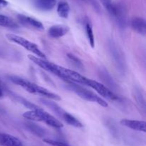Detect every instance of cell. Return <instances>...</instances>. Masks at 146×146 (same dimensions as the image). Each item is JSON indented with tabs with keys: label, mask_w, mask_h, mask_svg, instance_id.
<instances>
[{
	"label": "cell",
	"mask_w": 146,
	"mask_h": 146,
	"mask_svg": "<svg viewBox=\"0 0 146 146\" xmlns=\"http://www.w3.org/2000/svg\"><path fill=\"white\" fill-rule=\"evenodd\" d=\"M28 58L43 70L55 74L56 76L63 79L67 82H74L76 84L86 85L88 78L74 70L65 68L62 66L58 65L55 63L47 61L45 59L40 58L33 54H29Z\"/></svg>",
	"instance_id": "1"
},
{
	"label": "cell",
	"mask_w": 146,
	"mask_h": 146,
	"mask_svg": "<svg viewBox=\"0 0 146 146\" xmlns=\"http://www.w3.org/2000/svg\"><path fill=\"white\" fill-rule=\"evenodd\" d=\"M9 78L14 84L20 86L23 89H24L26 91L28 92L34 94H37V95L42 96V97H46V98L51 99V100H55V101L61 100V97L58 94L49 91V90H47L45 87L38 85V84H35L34 82H31L29 81V80H24V79L14 75L9 76Z\"/></svg>",
	"instance_id": "2"
},
{
	"label": "cell",
	"mask_w": 146,
	"mask_h": 146,
	"mask_svg": "<svg viewBox=\"0 0 146 146\" xmlns=\"http://www.w3.org/2000/svg\"><path fill=\"white\" fill-rule=\"evenodd\" d=\"M23 117L25 119L32 120V121L44 123L45 124L54 128L59 129L64 127V125L61 121L57 120L55 117L39 107L25 112L23 114Z\"/></svg>",
	"instance_id": "3"
},
{
	"label": "cell",
	"mask_w": 146,
	"mask_h": 146,
	"mask_svg": "<svg viewBox=\"0 0 146 146\" xmlns=\"http://www.w3.org/2000/svg\"><path fill=\"white\" fill-rule=\"evenodd\" d=\"M68 88L76 93L77 95L79 96L81 98L86 101L96 102L104 107H107L108 106V102L104 99L94 93V92L87 90L76 83L68 82Z\"/></svg>",
	"instance_id": "4"
},
{
	"label": "cell",
	"mask_w": 146,
	"mask_h": 146,
	"mask_svg": "<svg viewBox=\"0 0 146 146\" xmlns=\"http://www.w3.org/2000/svg\"><path fill=\"white\" fill-rule=\"evenodd\" d=\"M6 37H7V40H9L10 42L15 43V44L24 47L25 50H28L29 52L34 54L36 57L42 59H45V60L46 59V54L38 48V47L35 43L29 41L27 39L14 34H6Z\"/></svg>",
	"instance_id": "5"
},
{
	"label": "cell",
	"mask_w": 146,
	"mask_h": 146,
	"mask_svg": "<svg viewBox=\"0 0 146 146\" xmlns=\"http://www.w3.org/2000/svg\"><path fill=\"white\" fill-rule=\"evenodd\" d=\"M86 86H88L91 88H92L93 90H95L100 96L102 97V98L104 97V98L107 99L108 100H111V101L118 100V97L115 93L113 92L106 86L98 82V81L88 78Z\"/></svg>",
	"instance_id": "6"
},
{
	"label": "cell",
	"mask_w": 146,
	"mask_h": 146,
	"mask_svg": "<svg viewBox=\"0 0 146 146\" xmlns=\"http://www.w3.org/2000/svg\"><path fill=\"white\" fill-rule=\"evenodd\" d=\"M17 19L21 23V24L26 27L38 30V31L44 30V24L40 21L33 18V17L24 15V14H19L17 16Z\"/></svg>",
	"instance_id": "7"
},
{
	"label": "cell",
	"mask_w": 146,
	"mask_h": 146,
	"mask_svg": "<svg viewBox=\"0 0 146 146\" xmlns=\"http://www.w3.org/2000/svg\"><path fill=\"white\" fill-rule=\"evenodd\" d=\"M121 124L124 127H126L128 128L132 129L133 130L139 132H143L145 133L146 131V123L145 121L143 120H129V119H122L120 121Z\"/></svg>",
	"instance_id": "8"
},
{
	"label": "cell",
	"mask_w": 146,
	"mask_h": 146,
	"mask_svg": "<svg viewBox=\"0 0 146 146\" xmlns=\"http://www.w3.org/2000/svg\"><path fill=\"white\" fill-rule=\"evenodd\" d=\"M70 28L64 24H56L50 27L48 30V35L51 38L58 39L64 37L69 31Z\"/></svg>",
	"instance_id": "9"
},
{
	"label": "cell",
	"mask_w": 146,
	"mask_h": 146,
	"mask_svg": "<svg viewBox=\"0 0 146 146\" xmlns=\"http://www.w3.org/2000/svg\"><path fill=\"white\" fill-rule=\"evenodd\" d=\"M0 145L1 146H24L19 138L7 133H0Z\"/></svg>",
	"instance_id": "10"
},
{
	"label": "cell",
	"mask_w": 146,
	"mask_h": 146,
	"mask_svg": "<svg viewBox=\"0 0 146 146\" xmlns=\"http://www.w3.org/2000/svg\"><path fill=\"white\" fill-rule=\"evenodd\" d=\"M131 25L133 29L142 35H145L146 22L145 19L140 17H133L131 21Z\"/></svg>",
	"instance_id": "11"
},
{
	"label": "cell",
	"mask_w": 146,
	"mask_h": 146,
	"mask_svg": "<svg viewBox=\"0 0 146 146\" xmlns=\"http://www.w3.org/2000/svg\"><path fill=\"white\" fill-rule=\"evenodd\" d=\"M34 4L41 11H51L55 7L56 0H34Z\"/></svg>",
	"instance_id": "12"
},
{
	"label": "cell",
	"mask_w": 146,
	"mask_h": 146,
	"mask_svg": "<svg viewBox=\"0 0 146 146\" xmlns=\"http://www.w3.org/2000/svg\"><path fill=\"white\" fill-rule=\"evenodd\" d=\"M84 25H85L86 34V37L89 44L92 48H94V47H95V37H94V31H93L92 24H91L89 19L87 18V17H86L85 21H84Z\"/></svg>",
	"instance_id": "13"
},
{
	"label": "cell",
	"mask_w": 146,
	"mask_h": 146,
	"mask_svg": "<svg viewBox=\"0 0 146 146\" xmlns=\"http://www.w3.org/2000/svg\"><path fill=\"white\" fill-rule=\"evenodd\" d=\"M61 116L62 117L63 120H64L67 124L69 125L73 126V127H78V128L83 127L82 123H81L78 119L76 118L74 115L70 114V113L64 111L61 113Z\"/></svg>",
	"instance_id": "14"
},
{
	"label": "cell",
	"mask_w": 146,
	"mask_h": 146,
	"mask_svg": "<svg viewBox=\"0 0 146 146\" xmlns=\"http://www.w3.org/2000/svg\"><path fill=\"white\" fill-rule=\"evenodd\" d=\"M57 13L61 18L66 19L68 17L70 13V6L68 2L65 1H59L57 5Z\"/></svg>",
	"instance_id": "15"
},
{
	"label": "cell",
	"mask_w": 146,
	"mask_h": 146,
	"mask_svg": "<svg viewBox=\"0 0 146 146\" xmlns=\"http://www.w3.org/2000/svg\"><path fill=\"white\" fill-rule=\"evenodd\" d=\"M0 27H8V28H17L18 24L11 17L0 14Z\"/></svg>",
	"instance_id": "16"
},
{
	"label": "cell",
	"mask_w": 146,
	"mask_h": 146,
	"mask_svg": "<svg viewBox=\"0 0 146 146\" xmlns=\"http://www.w3.org/2000/svg\"><path fill=\"white\" fill-rule=\"evenodd\" d=\"M44 142L51 146H70L69 145L63 143V142L57 141V140H54L49 138L44 139Z\"/></svg>",
	"instance_id": "17"
},
{
	"label": "cell",
	"mask_w": 146,
	"mask_h": 146,
	"mask_svg": "<svg viewBox=\"0 0 146 146\" xmlns=\"http://www.w3.org/2000/svg\"><path fill=\"white\" fill-rule=\"evenodd\" d=\"M67 57H68V60H69L73 64H75L76 66H77V67H79V68L83 67V64L81 61L78 58V57H76L75 55H74V54H67Z\"/></svg>",
	"instance_id": "18"
},
{
	"label": "cell",
	"mask_w": 146,
	"mask_h": 146,
	"mask_svg": "<svg viewBox=\"0 0 146 146\" xmlns=\"http://www.w3.org/2000/svg\"><path fill=\"white\" fill-rule=\"evenodd\" d=\"M8 5V1L7 0H0V8H4Z\"/></svg>",
	"instance_id": "19"
},
{
	"label": "cell",
	"mask_w": 146,
	"mask_h": 146,
	"mask_svg": "<svg viewBox=\"0 0 146 146\" xmlns=\"http://www.w3.org/2000/svg\"><path fill=\"white\" fill-rule=\"evenodd\" d=\"M3 95H4V90H3L2 86L0 84V97H2Z\"/></svg>",
	"instance_id": "20"
}]
</instances>
